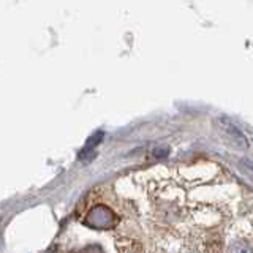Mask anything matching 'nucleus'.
<instances>
[{
  "mask_svg": "<svg viewBox=\"0 0 253 253\" xmlns=\"http://www.w3.org/2000/svg\"><path fill=\"white\" fill-rule=\"evenodd\" d=\"M218 128L221 131V134L231 142V144L236 147V149H241V150H245L249 147L247 144V139H245L244 133L237 128V126L229 121L228 117H220L218 119Z\"/></svg>",
  "mask_w": 253,
  "mask_h": 253,
  "instance_id": "nucleus-1",
  "label": "nucleus"
},
{
  "mask_svg": "<svg viewBox=\"0 0 253 253\" xmlns=\"http://www.w3.org/2000/svg\"><path fill=\"white\" fill-rule=\"evenodd\" d=\"M228 253H253V250L245 241H237L229 245Z\"/></svg>",
  "mask_w": 253,
  "mask_h": 253,
  "instance_id": "nucleus-2",
  "label": "nucleus"
},
{
  "mask_svg": "<svg viewBox=\"0 0 253 253\" xmlns=\"http://www.w3.org/2000/svg\"><path fill=\"white\" fill-rule=\"evenodd\" d=\"M165 155H168V150L166 149H163V152H160V149L155 150V157H165Z\"/></svg>",
  "mask_w": 253,
  "mask_h": 253,
  "instance_id": "nucleus-3",
  "label": "nucleus"
}]
</instances>
